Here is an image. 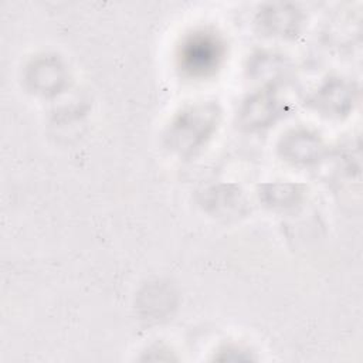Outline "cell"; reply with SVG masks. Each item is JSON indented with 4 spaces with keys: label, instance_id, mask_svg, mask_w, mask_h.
Segmentation results:
<instances>
[{
    "label": "cell",
    "instance_id": "cell-1",
    "mask_svg": "<svg viewBox=\"0 0 363 363\" xmlns=\"http://www.w3.org/2000/svg\"><path fill=\"white\" fill-rule=\"evenodd\" d=\"M217 118L214 105H199L184 111L170 129V145L182 153L197 149L213 133Z\"/></svg>",
    "mask_w": 363,
    "mask_h": 363
},
{
    "label": "cell",
    "instance_id": "cell-2",
    "mask_svg": "<svg viewBox=\"0 0 363 363\" xmlns=\"http://www.w3.org/2000/svg\"><path fill=\"white\" fill-rule=\"evenodd\" d=\"M223 58V45L213 34H193L182 47V68L191 75H207L218 67Z\"/></svg>",
    "mask_w": 363,
    "mask_h": 363
},
{
    "label": "cell",
    "instance_id": "cell-3",
    "mask_svg": "<svg viewBox=\"0 0 363 363\" xmlns=\"http://www.w3.org/2000/svg\"><path fill=\"white\" fill-rule=\"evenodd\" d=\"M284 155L294 162L308 163L320 150L319 140L306 132H294L284 140Z\"/></svg>",
    "mask_w": 363,
    "mask_h": 363
},
{
    "label": "cell",
    "instance_id": "cell-4",
    "mask_svg": "<svg viewBox=\"0 0 363 363\" xmlns=\"http://www.w3.org/2000/svg\"><path fill=\"white\" fill-rule=\"evenodd\" d=\"M277 112H278V108L275 101L268 95H259L247 105V109L244 111V116L247 119V123L265 125L267 122L272 121Z\"/></svg>",
    "mask_w": 363,
    "mask_h": 363
}]
</instances>
